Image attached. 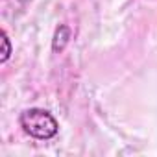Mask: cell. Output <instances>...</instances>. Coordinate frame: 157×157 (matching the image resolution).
Instances as JSON below:
<instances>
[{
    "mask_svg": "<svg viewBox=\"0 0 157 157\" xmlns=\"http://www.w3.org/2000/svg\"><path fill=\"white\" fill-rule=\"evenodd\" d=\"M19 122H21V128L30 137H33L37 140H50L59 131L57 120L46 109H39V107H32V109L22 111Z\"/></svg>",
    "mask_w": 157,
    "mask_h": 157,
    "instance_id": "1",
    "label": "cell"
},
{
    "mask_svg": "<svg viewBox=\"0 0 157 157\" xmlns=\"http://www.w3.org/2000/svg\"><path fill=\"white\" fill-rule=\"evenodd\" d=\"M0 35H2V44H4V50H2V57H0V61L6 63V61L10 59V56H11V43H10V37H8L6 32H2Z\"/></svg>",
    "mask_w": 157,
    "mask_h": 157,
    "instance_id": "2",
    "label": "cell"
}]
</instances>
